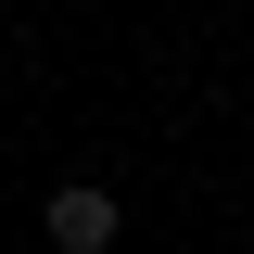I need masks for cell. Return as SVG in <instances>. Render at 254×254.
<instances>
[{
    "label": "cell",
    "instance_id": "obj_1",
    "mask_svg": "<svg viewBox=\"0 0 254 254\" xmlns=\"http://www.w3.org/2000/svg\"><path fill=\"white\" fill-rule=\"evenodd\" d=\"M38 242H51V254H115L127 242V203L102 178H64V190H38Z\"/></svg>",
    "mask_w": 254,
    "mask_h": 254
}]
</instances>
